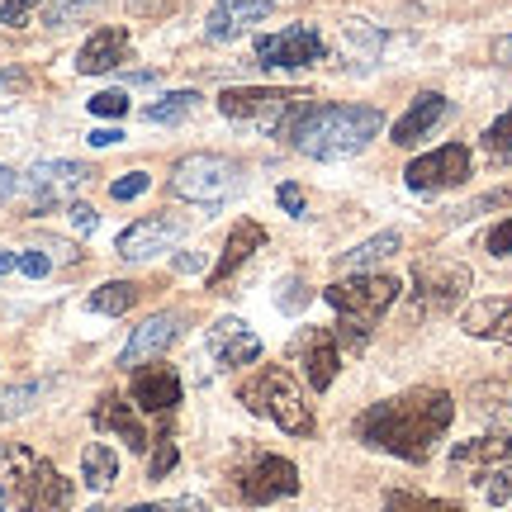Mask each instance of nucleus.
Returning <instances> with one entry per match:
<instances>
[{
    "label": "nucleus",
    "instance_id": "nucleus-9",
    "mask_svg": "<svg viewBox=\"0 0 512 512\" xmlns=\"http://www.w3.org/2000/svg\"><path fill=\"white\" fill-rule=\"evenodd\" d=\"M465 290H470V271L460 266V261H418L413 266V313H446L456 309L460 299H465Z\"/></svg>",
    "mask_w": 512,
    "mask_h": 512
},
{
    "label": "nucleus",
    "instance_id": "nucleus-37",
    "mask_svg": "<svg viewBox=\"0 0 512 512\" xmlns=\"http://www.w3.org/2000/svg\"><path fill=\"white\" fill-rule=\"evenodd\" d=\"M152 190V176L147 171H128V176H119V181L110 185V200L128 204V200H138V195H147Z\"/></svg>",
    "mask_w": 512,
    "mask_h": 512
},
{
    "label": "nucleus",
    "instance_id": "nucleus-30",
    "mask_svg": "<svg viewBox=\"0 0 512 512\" xmlns=\"http://www.w3.org/2000/svg\"><path fill=\"white\" fill-rule=\"evenodd\" d=\"M384 512H465V508L451 503V498H427V494H413V489H389V494H384Z\"/></svg>",
    "mask_w": 512,
    "mask_h": 512
},
{
    "label": "nucleus",
    "instance_id": "nucleus-49",
    "mask_svg": "<svg viewBox=\"0 0 512 512\" xmlns=\"http://www.w3.org/2000/svg\"><path fill=\"white\" fill-rule=\"evenodd\" d=\"M204 266V256L200 252H185V256H176V271H200Z\"/></svg>",
    "mask_w": 512,
    "mask_h": 512
},
{
    "label": "nucleus",
    "instance_id": "nucleus-1",
    "mask_svg": "<svg viewBox=\"0 0 512 512\" xmlns=\"http://www.w3.org/2000/svg\"><path fill=\"white\" fill-rule=\"evenodd\" d=\"M451 422H456V399L437 384H418V389H403L394 399H380L366 413H356L351 437L394 460L427 465Z\"/></svg>",
    "mask_w": 512,
    "mask_h": 512
},
{
    "label": "nucleus",
    "instance_id": "nucleus-15",
    "mask_svg": "<svg viewBox=\"0 0 512 512\" xmlns=\"http://www.w3.org/2000/svg\"><path fill=\"white\" fill-rule=\"evenodd\" d=\"M185 332V313H176V309H166V313H152L147 323H138L133 328V337L124 342V351H119V366L124 370H138V366H147L152 356H162L176 337Z\"/></svg>",
    "mask_w": 512,
    "mask_h": 512
},
{
    "label": "nucleus",
    "instance_id": "nucleus-25",
    "mask_svg": "<svg viewBox=\"0 0 512 512\" xmlns=\"http://www.w3.org/2000/svg\"><path fill=\"white\" fill-rule=\"evenodd\" d=\"M81 479H86V489H95V494H105L114 479H119V456H114L105 441H91L81 451Z\"/></svg>",
    "mask_w": 512,
    "mask_h": 512
},
{
    "label": "nucleus",
    "instance_id": "nucleus-23",
    "mask_svg": "<svg viewBox=\"0 0 512 512\" xmlns=\"http://www.w3.org/2000/svg\"><path fill=\"white\" fill-rule=\"evenodd\" d=\"M441 119H451V100H446V95H437V91H422L418 100L403 110L399 124H394V143H399V147L422 143V138L441 124Z\"/></svg>",
    "mask_w": 512,
    "mask_h": 512
},
{
    "label": "nucleus",
    "instance_id": "nucleus-38",
    "mask_svg": "<svg viewBox=\"0 0 512 512\" xmlns=\"http://www.w3.org/2000/svg\"><path fill=\"white\" fill-rule=\"evenodd\" d=\"M24 91H29V72L24 67H0V110L15 105Z\"/></svg>",
    "mask_w": 512,
    "mask_h": 512
},
{
    "label": "nucleus",
    "instance_id": "nucleus-47",
    "mask_svg": "<svg viewBox=\"0 0 512 512\" xmlns=\"http://www.w3.org/2000/svg\"><path fill=\"white\" fill-rule=\"evenodd\" d=\"M494 62L512 67V34H508V38H494Z\"/></svg>",
    "mask_w": 512,
    "mask_h": 512
},
{
    "label": "nucleus",
    "instance_id": "nucleus-46",
    "mask_svg": "<svg viewBox=\"0 0 512 512\" xmlns=\"http://www.w3.org/2000/svg\"><path fill=\"white\" fill-rule=\"evenodd\" d=\"M15 190H19V176H15V171H10V166H0V204L10 200Z\"/></svg>",
    "mask_w": 512,
    "mask_h": 512
},
{
    "label": "nucleus",
    "instance_id": "nucleus-41",
    "mask_svg": "<svg viewBox=\"0 0 512 512\" xmlns=\"http://www.w3.org/2000/svg\"><path fill=\"white\" fill-rule=\"evenodd\" d=\"M275 200H280V209H285V214H290V219H304V190H299V185H280V190H275Z\"/></svg>",
    "mask_w": 512,
    "mask_h": 512
},
{
    "label": "nucleus",
    "instance_id": "nucleus-22",
    "mask_svg": "<svg viewBox=\"0 0 512 512\" xmlns=\"http://www.w3.org/2000/svg\"><path fill=\"white\" fill-rule=\"evenodd\" d=\"M494 465H512V432H489V437L460 441L456 451H451V470L470 475V484L479 475H489Z\"/></svg>",
    "mask_w": 512,
    "mask_h": 512
},
{
    "label": "nucleus",
    "instance_id": "nucleus-51",
    "mask_svg": "<svg viewBox=\"0 0 512 512\" xmlns=\"http://www.w3.org/2000/svg\"><path fill=\"white\" fill-rule=\"evenodd\" d=\"M5 503H10V494H5V489H0V512H5Z\"/></svg>",
    "mask_w": 512,
    "mask_h": 512
},
{
    "label": "nucleus",
    "instance_id": "nucleus-4",
    "mask_svg": "<svg viewBox=\"0 0 512 512\" xmlns=\"http://www.w3.org/2000/svg\"><path fill=\"white\" fill-rule=\"evenodd\" d=\"M238 403L252 418H271L275 427L290 432V437H313V432H318L309 399H304V389L294 384V375L285 366H261L252 380H242Z\"/></svg>",
    "mask_w": 512,
    "mask_h": 512
},
{
    "label": "nucleus",
    "instance_id": "nucleus-44",
    "mask_svg": "<svg viewBox=\"0 0 512 512\" xmlns=\"http://www.w3.org/2000/svg\"><path fill=\"white\" fill-rule=\"evenodd\" d=\"M67 214H72V223L81 228V233H95V228H100V214H95L91 204H72Z\"/></svg>",
    "mask_w": 512,
    "mask_h": 512
},
{
    "label": "nucleus",
    "instance_id": "nucleus-20",
    "mask_svg": "<svg viewBox=\"0 0 512 512\" xmlns=\"http://www.w3.org/2000/svg\"><path fill=\"white\" fill-rule=\"evenodd\" d=\"M91 422L100 432H114V437H124L128 451H152V437H147L143 418H138V408L124 399V394H100V403L91 408Z\"/></svg>",
    "mask_w": 512,
    "mask_h": 512
},
{
    "label": "nucleus",
    "instance_id": "nucleus-48",
    "mask_svg": "<svg viewBox=\"0 0 512 512\" xmlns=\"http://www.w3.org/2000/svg\"><path fill=\"white\" fill-rule=\"evenodd\" d=\"M138 15H152V10H166V5H176V0H128Z\"/></svg>",
    "mask_w": 512,
    "mask_h": 512
},
{
    "label": "nucleus",
    "instance_id": "nucleus-50",
    "mask_svg": "<svg viewBox=\"0 0 512 512\" xmlns=\"http://www.w3.org/2000/svg\"><path fill=\"white\" fill-rule=\"evenodd\" d=\"M10 271H15V252H5V247H0V280H5Z\"/></svg>",
    "mask_w": 512,
    "mask_h": 512
},
{
    "label": "nucleus",
    "instance_id": "nucleus-14",
    "mask_svg": "<svg viewBox=\"0 0 512 512\" xmlns=\"http://www.w3.org/2000/svg\"><path fill=\"white\" fill-rule=\"evenodd\" d=\"M128 403L166 422L181 408V375L171 366H138L133 370V384H128Z\"/></svg>",
    "mask_w": 512,
    "mask_h": 512
},
{
    "label": "nucleus",
    "instance_id": "nucleus-33",
    "mask_svg": "<svg viewBox=\"0 0 512 512\" xmlns=\"http://www.w3.org/2000/svg\"><path fill=\"white\" fill-rule=\"evenodd\" d=\"M309 299H313V290L304 285V275H285V280L275 285V309L280 313H299Z\"/></svg>",
    "mask_w": 512,
    "mask_h": 512
},
{
    "label": "nucleus",
    "instance_id": "nucleus-24",
    "mask_svg": "<svg viewBox=\"0 0 512 512\" xmlns=\"http://www.w3.org/2000/svg\"><path fill=\"white\" fill-rule=\"evenodd\" d=\"M460 328L470 332V337L512 342V294H503V299H479L475 309H465Z\"/></svg>",
    "mask_w": 512,
    "mask_h": 512
},
{
    "label": "nucleus",
    "instance_id": "nucleus-18",
    "mask_svg": "<svg viewBox=\"0 0 512 512\" xmlns=\"http://www.w3.org/2000/svg\"><path fill=\"white\" fill-rule=\"evenodd\" d=\"M271 10H275V0H214V10L204 19V38L209 43H233L252 24H261Z\"/></svg>",
    "mask_w": 512,
    "mask_h": 512
},
{
    "label": "nucleus",
    "instance_id": "nucleus-28",
    "mask_svg": "<svg viewBox=\"0 0 512 512\" xmlns=\"http://www.w3.org/2000/svg\"><path fill=\"white\" fill-rule=\"evenodd\" d=\"M200 100H204L200 91H171V95H162L157 105H147L143 119L147 124H181V119H190V114L200 110Z\"/></svg>",
    "mask_w": 512,
    "mask_h": 512
},
{
    "label": "nucleus",
    "instance_id": "nucleus-6",
    "mask_svg": "<svg viewBox=\"0 0 512 512\" xmlns=\"http://www.w3.org/2000/svg\"><path fill=\"white\" fill-rule=\"evenodd\" d=\"M228 494L238 498L242 508H266L280 498L299 494V465L275 451H247V456L228 470Z\"/></svg>",
    "mask_w": 512,
    "mask_h": 512
},
{
    "label": "nucleus",
    "instance_id": "nucleus-12",
    "mask_svg": "<svg viewBox=\"0 0 512 512\" xmlns=\"http://www.w3.org/2000/svg\"><path fill=\"white\" fill-rule=\"evenodd\" d=\"M285 356L304 370L309 389H318V394H328V384L337 380V370H342V347H337L332 328H299L290 337V351H285Z\"/></svg>",
    "mask_w": 512,
    "mask_h": 512
},
{
    "label": "nucleus",
    "instance_id": "nucleus-5",
    "mask_svg": "<svg viewBox=\"0 0 512 512\" xmlns=\"http://www.w3.org/2000/svg\"><path fill=\"white\" fill-rule=\"evenodd\" d=\"M309 105H313L309 91H275V86H238V91L219 95L223 119L252 124L256 133H271V138H285Z\"/></svg>",
    "mask_w": 512,
    "mask_h": 512
},
{
    "label": "nucleus",
    "instance_id": "nucleus-36",
    "mask_svg": "<svg viewBox=\"0 0 512 512\" xmlns=\"http://www.w3.org/2000/svg\"><path fill=\"white\" fill-rule=\"evenodd\" d=\"M91 5H100V0H48V10H43V24H53V29H62L67 19L86 15Z\"/></svg>",
    "mask_w": 512,
    "mask_h": 512
},
{
    "label": "nucleus",
    "instance_id": "nucleus-32",
    "mask_svg": "<svg viewBox=\"0 0 512 512\" xmlns=\"http://www.w3.org/2000/svg\"><path fill=\"white\" fill-rule=\"evenodd\" d=\"M176 460H181V451H176V437H171V427H157V437H152V460H147V479H166L171 470H176Z\"/></svg>",
    "mask_w": 512,
    "mask_h": 512
},
{
    "label": "nucleus",
    "instance_id": "nucleus-13",
    "mask_svg": "<svg viewBox=\"0 0 512 512\" xmlns=\"http://www.w3.org/2000/svg\"><path fill=\"white\" fill-rule=\"evenodd\" d=\"M181 233H185V219H176V214H147V219L128 223L124 233H119L114 252L124 256V261H147V256L176 247V242H181Z\"/></svg>",
    "mask_w": 512,
    "mask_h": 512
},
{
    "label": "nucleus",
    "instance_id": "nucleus-26",
    "mask_svg": "<svg viewBox=\"0 0 512 512\" xmlns=\"http://www.w3.org/2000/svg\"><path fill=\"white\" fill-rule=\"evenodd\" d=\"M403 247V238L394 233V228H384V233H375V238H366L361 247H351V252L337 256V266H347V271H366L370 261H380V256H394Z\"/></svg>",
    "mask_w": 512,
    "mask_h": 512
},
{
    "label": "nucleus",
    "instance_id": "nucleus-3",
    "mask_svg": "<svg viewBox=\"0 0 512 512\" xmlns=\"http://www.w3.org/2000/svg\"><path fill=\"white\" fill-rule=\"evenodd\" d=\"M403 294V280L399 275H384V271H356L347 280H337L323 290V299L332 304L337 313V347L342 351H366V342L375 337L380 318L394 309V299Z\"/></svg>",
    "mask_w": 512,
    "mask_h": 512
},
{
    "label": "nucleus",
    "instance_id": "nucleus-43",
    "mask_svg": "<svg viewBox=\"0 0 512 512\" xmlns=\"http://www.w3.org/2000/svg\"><path fill=\"white\" fill-rule=\"evenodd\" d=\"M38 0H5L0 5V24H10V29H19L24 19H29V10H34Z\"/></svg>",
    "mask_w": 512,
    "mask_h": 512
},
{
    "label": "nucleus",
    "instance_id": "nucleus-27",
    "mask_svg": "<svg viewBox=\"0 0 512 512\" xmlns=\"http://www.w3.org/2000/svg\"><path fill=\"white\" fill-rule=\"evenodd\" d=\"M138 294H143V290H138L133 280H105V285H100V290H95L86 304H91V313L119 318V313H128L133 304H138Z\"/></svg>",
    "mask_w": 512,
    "mask_h": 512
},
{
    "label": "nucleus",
    "instance_id": "nucleus-21",
    "mask_svg": "<svg viewBox=\"0 0 512 512\" xmlns=\"http://www.w3.org/2000/svg\"><path fill=\"white\" fill-rule=\"evenodd\" d=\"M128 43H133V34H128L124 24H100V29L81 43V53H76V72L81 76L114 72V67L128 57Z\"/></svg>",
    "mask_w": 512,
    "mask_h": 512
},
{
    "label": "nucleus",
    "instance_id": "nucleus-45",
    "mask_svg": "<svg viewBox=\"0 0 512 512\" xmlns=\"http://www.w3.org/2000/svg\"><path fill=\"white\" fill-rule=\"evenodd\" d=\"M86 143L91 147H114V143H124V128H95Z\"/></svg>",
    "mask_w": 512,
    "mask_h": 512
},
{
    "label": "nucleus",
    "instance_id": "nucleus-8",
    "mask_svg": "<svg viewBox=\"0 0 512 512\" xmlns=\"http://www.w3.org/2000/svg\"><path fill=\"white\" fill-rule=\"evenodd\" d=\"M328 57H332L328 38L313 24H290L280 34L256 38V67H266V72H304V67L328 62Z\"/></svg>",
    "mask_w": 512,
    "mask_h": 512
},
{
    "label": "nucleus",
    "instance_id": "nucleus-16",
    "mask_svg": "<svg viewBox=\"0 0 512 512\" xmlns=\"http://www.w3.org/2000/svg\"><path fill=\"white\" fill-rule=\"evenodd\" d=\"M81 181H91V166L86 162H38L34 171L24 176L29 195H34V200H29V214H43V209L62 204Z\"/></svg>",
    "mask_w": 512,
    "mask_h": 512
},
{
    "label": "nucleus",
    "instance_id": "nucleus-10",
    "mask_svg": "<svg viewBox=\"0 0 512 512\" xmlns=\"http://www.w3.org/2000/svg\"><path fill=\"white\" fill-rule=\"evenodd\" d=\"M76 498V484L62 470H57L53 460H29L24 470L15 475V503L19 512H67Z\"/></svg>",
    "mask_w": 512,
    "mask_h": 512
},
{
    "label": "nucleus",
    "instance_id": "nucleus-39",
    "mask_svg": "<svg viewBox=\"0 0 512 512\" xmlns=\"http://www.w3.org/2000/svg\"><path fill=\"white\" fill-rule=\"evenodd\" d=\"M124 512H209V503H200V498H166V503H133Z\"/></svg>",
    "mask_w": 512,
    "mask_h": 512
},
{
    "label": "nucleus",
    "instance_id": "nucleus-31",
    "mask_svg": "<svg viewBox=\"0 0 512 512\" xmlns=\"http://www.w3.org/2000/svg\"><path fill=\"white\" fill-rule=\"evenodd\" d=\"M479 147L489 152V162L512 166V110H508V114H498L494 124L479 133Z\"/></svg>",
    "mask_w": 512,
    "mask_h": 512
},
{
    "label": "nucleus",
    "instance_id": "nucleus-11",
    "mask_svg": "<svg viewBox=\"0 0 512 512\" xmlns=\"http://www.w3.org/2000/svg\"><path fill=\"white\" fill-rule=\"evenodd\" d=\"M465 181H470V147L465 143H446L427 157H413L403 171V185L418 195H441V190H456Z\"/></svg>",
    "mask_w": 512,
    "mask_h": 512
},
{
    "label": "nucleus",
    "instance_id": "nucleus-42",
    "mask_svg": "<svg viewBox=\"0 0 512 512\" xmlns=\"http://www.w3.org/2000/svg\"><path fill=\"white\" fill-rule=\"evenodd\" d=\"M15 271H24V275H34V280H43V275L53 271V261L43 252H19L15 256Z\"/></svg>",
    "mask_w": 512,
    "mask_h": 512
},
{
    "label": "nucleus",
    "instance_id": "nucleus-17",
    "mask_svg": "<svg viewBox=\"0 0 512 512\" xmlns=\"http://www.w3.org/2000/svg\"><path fill=\"white\" fill-rule=\"evenodd\" d=\"M204 342H209V356H214L223 370H242V366H256V361H261V337H256L242 318H219Z\"/></svg>",
    "mask_w": 512,
    "mask_h": 512
},
{
    "label": "nucleus",
    "instance_id": "nucleus-19",
    "mask_svg": "<svg viewBox=\"0 0 512 512\" xmlns=\"http://www.w3.org/2000/svg\"><path fill=\"white\" fill-rule=\"evenodd\" d=\"M266 247V228L256 219H238L233 223V233H228V242H223V252H219V261H214V271H209V290H223L233 275L252 261L256 252Z\"/></svg>",
    "mask_w": 512,
    "mask_h": 512
},
{
    "label": "nucleus",
    "instance_id": "nucleus-29",
    "mask_svg": "<svg viewBox=\"0 0 512 512\" xmlns=\"http://www.w3.org/2000/svg\"><path fill=\"white\" fill-rule=\"evenodd\" d=\"M48 394V380H24V384H10V389H0V422L19 418V413H29L38 399Z\"/></svg>",
    "mask_w": 512,
    "mask_h": 512
},
{
    "label": "nucleus",
    "instance_id": "nucleus-35",
    "mask_svg": "<svg viewBox=\"0 0 512 512\" xmlns=\"http://www.w3.org/2000/svg\"><path fill=\"white\" fill-rule=\"evenodd\" d=\"M86 110L95 114V119H124L128 114V95L124 91H100L86 100Z\"/></svg>",
    "mask_w": 512,
    "mask_h": 512
},
{
    "label": "nucleus",
    "instance_id": "nucleus-40",
    "mask_svg": "<svg viewBox=\"0 0 512 512\" xmlns=\"http://www.w3.org/2000/svg\"><path fill=\"white\" fill-rule=\"evenodd\" d=\"M484 252H489V256H512V219H503V223H494V228H489Z\"/></svg>",
    "mask_w": 512,
    "mask_h": 512
},
{
    "label": "nucleus",
    "instance_id": "nucleus-2",
    "mask_svg": "<svg viewBox=\"0 0 512 512\" xmlns=\"http://www.w3.org/2000/svg\"><path fill=\"white\" fill-rule=\"evenodd\" d=\"M384 114L380 105H318L299 114V124L285 133V143L294 152H304L313 162H337V157H356L366 152V143L380 133Z\"/></svg>",
    "mask_w": 512,
    "mask_h": 512
},
{
    "label": "nucleus",
    "instance_id": "nucleus-7",
    "mask_svg": "<svg viewBox=\"0 0 512 512\" xmlns=\"http://www.w3.org/2000/svg\"><path fill=\"white\" fill-rule=\"evenodd\" d=\"M242 190V166L233 157H219V152H190L176 162L171 171V195L190 204H209L219 209Z\"/></svg>",
    "mask_w": 512,
    "mask_h": 512
},
{
    "label": "nucleus",
    "instance_id": "nucleus-34",
    "mask_svg": "<svg viewBox=\"0 0 512 512\" xmlns=\"http://www.w3.org/2000/svg\"><path fill=\"white\" fill-rule=\"evenodd\" d=\"M475 484H484V498H489L494 508H508L512 503V465H494V470L479 475Z\"/></svg>",
    "mask_w": 512,
    "mask_h": 512
},
{
    "label": "nucleus",
    "instance_id": "nucleus-52",
    "mask_svg": "<svg viewBox=\"0 0 512 512\" xmlns=\"http://www.w3.org/2000/svg\"><path fill=\"white\" fill-rule=\"evenodd\" d=\"M86 512H105V508H86Z\"/></svg>",
    "mask_w": 512,
    "mask_h": 512
}]
</instances>
